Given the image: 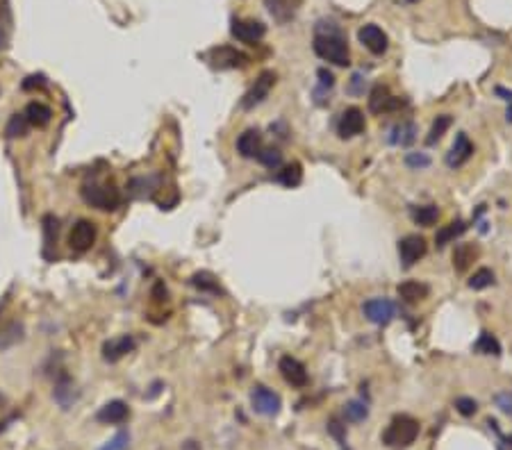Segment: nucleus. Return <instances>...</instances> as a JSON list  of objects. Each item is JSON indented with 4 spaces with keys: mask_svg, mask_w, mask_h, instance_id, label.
I'll use <instances>...</instances> for the list:
<instances>
[{
    "mask_svg": "<svg viewBox=\"0 0 512 450\" xmlns=\"http://www.w3.org/2000/svg\"><path fill=\"white\" fill-rule=\"evenodd\" d=\"M314 52L321 59L335 64V66H349L351 52L342 27L333 21H319L314 34Z\"/></svg>",
    "mask_w": 512,
    "mask_h": 450,
    "instance_id": "1",
    "label": "nucleus"
},
{
    "mask_svg": "<svg viewBox=\"0 0 512 450\" xmlns=\"http://www.w3.org/2000/svg\"><path fill=\"white\" fill-rule=\"evenodd\" d=\"M417 437H419V421L401 414L392 419V423L382 433V444L389 448H406L410 444H415Z\"/></svg>",
    "mask_w": 512,
    "mask_h": 450,
    "instance_id": "2",
    "label": "nucleus"
},
{
    "mask_svg": "<svg viewBox=\"0 0 512 450\" xmlns=\"http://www.w3.org/2000/svg\"><path fill=\"white\" fill-rule=\"evenodd\" d=\"M82 200L89 207H96L100 212H114L121 205V194L118 189L112 185H98V182H91V185H85L80 189Z\"/></svg>",
    "mask_w": 512,
    "mask_h": 450,
    "instance_id": "3",
    "label": "nucleus"
},
{
    "mask_svg": "<svg viewBox=\"0 0 512 450\" xmlns=\"http://www.w3.org/2000/svg\"><path fill=\"white\" fill-rule=\"evenodd\" d=\"M207 59L214 69H244L249 66L251 57L242 50L233 48V45H216L207 52Z\"/></svg>",
    "mask_w": 512,
    "mask_h": 450,
    "instance_id": "4",
    "label": "nucleus"
},
{
    "mask_svg": "<svg viewBox=\"0 0 512 450\" xmlns=\"http://www.w3.org/2000/svg\"><path fill=\"white\" fill-rule=\"evenodd\" d=\"M230 34L237 41L255 45L258 41L264 39V34H267V25L255 21V18H235L233 25H230Z\"/></svg>",
    "mask_w": 512,
    "mask_h": 450,
    "instance_id": "5",
    "label": "nucleus"
},
{
    "mask_svg": "<svg viewBox=\"0 0 512 450\" xmlns=\"http://www.w3.org/2000/svg\"><path fill=\"white\" fill-rule=\"evenodd\" d=\"M280 396L264 384H255L251 391V407L262 416H276L280 412Z\"/></svg>",
    "mask_w": 512,
    "mask_h": 450,
    "instance_id": "6",
    "label": "nucleus"
},
{
    "mask_svg": "<svg viewBox=\"0 0 512 450\" xmlns=\"http://www.w3.org/2000/svg\"><path fill=\"white\" fill-rule=\"evenodd\" d=\"M426 253H428V244H426V239L419 234H408L406 239L399 241V257H401L403 269H413L419 260H424Z\"/></svg>",
    "mask_w": 512,
    "mask_h": 450,
    "instance_id": "7",
    "label": "nucleus"
},
{
    "mask_svg": "<svg viewBox=\"0 0 512 450\" xmlns=\"http://www.w3.org/2000/svg\"><path fill=\"white\" fill-rule=\"evenodd\" d=\"M273 85H276V73H273V71H262L260 76H258V80L253 82V87L244 94L242 107L244 109L258 107L262 100L269 96V91L273 89Z\"/></svg>",
    "mask_w": 512,
    "mask_h": 450,
    "instance_id": "8",
    "label": "nucleus"
},
{
    "mask_svg": "<svg viewBox=\"0 0 512 450\" xmlns=\"http://www.w3.org/2000/svg\"><path fill=\"white\" fill-rule=\"evenodd\" d=\"M96 237H98L96 225L91 223V221H87V218H80V221L73 225L71 234H69L71 251H76V253H87V251H91V246L96 244Z\"/></svg>",
    "mask_w": 512,
    "mask_h": 450,
    "instance_id": "9",
    "label": "nucleus"
},
{
    "mask_svg": "<svg viewBox=\"0 0 512 450\" xmlns=\"http://www.w3.org/2000/svg\"><path fill=\"white\" fill-rule=\"evenodd\" d=\"M364 127H367V121H364L362 109L349 107V109H344L340 121H337V134H340L342 139H353V136L364 132Z\"/></svg>",
    "mask_w": 512,
    "mask_h": 450,
    "instance_id": "10",
    "label": "nucleus"
},
{
    "mask_svg": "<svg viewBox=\"0 0 512 450\" xmlns=\"http://www.w3.org/2000/svg\"><path fill=\"white\" fill-rule=\"evenodd\" d=\"M403 105H406V100L392 96L385 85H376L369 94L371 114H389V112H396V109H401Z\"/></svg>",
    "mask_w": 512,
    "mask_h": 450,
    "instance_id": "11",
    "label": "nucleus"
},
{
    "mask_svg": "<svg viewBox=\"0 0 512 450\" xmlns=\"http://www.w3.org/2000/svg\"><path fill=\"white\" fill-rule=\"evenodd\" d=\"M362 311L367 321L376 325H387L396 314V305L389 298H371L362 305Z\"/></svg>",
    "mask_w": 512,
    "mask_h": 450,
    "instance_id": "12",
    "label": "nucleus"
},
{
    "mask_svg": "<svg viewBox=\"0 0 512 450\" xmlns=\"http://www.w3.org/2000/svg\"><path fill=\"white\" fill-rule=\"evenodd\" d=\"M278 369H280V375L285 378L287 384H291V387H296V389H303L307 387V371H305V366L300 364L296 357H280V362H278Z\"/></svg>",
    "mask_w": 512,
    "mask_h": 450,
    "instance_id": "13",
    "label": "nucleus"
},
{
    "mask_svg": "<svg viewBox=\"0 0 512 450\" xmlns=\"http://www.w3.org/2000/svg\"><path fill=\"white\" fill-rule=\"evenodd\" d=\"M358 39H360V43L364 45V48H367L369 52H373V55H382L387 50V45H389L387 34L382 32V27H378L376 23L362 25L358 30Z\"/></svg>",
    "mask_w": 512,
    "mask_h": 450,
    "instance_id": "14",
    "label": "nucleus"
},
{
    "mask_svg": "<svg viewBox=\"0 0 512 450\" xmlns=\"http://www.w3.org/2000/svg\"><path fill=\"white\" fill-rule=\"evenodd\" d=\"M137 348L134 339L130 335H123V337H114V339H107L103 344V360L105 362H118L123 360L125 355H130Z\"/></svg>",
    "mask_w": 512,
    "mask_h": 450,
    "instance_id": "15",
    "label": "nucleus"
},
{
    "mask_svg": "<svg viewBox=\"0 0 512 450\" xmlns=\"http://www.w3.org/2000/svg\"><path fill=\"white\" fill-rule=\"evenodd\" d=\"M303 0H264V7L269 9V14L273 16V21L285 25L291 18L298 14Z\"/></svg>",
    "mask_w": 512,
    "mask_h": 450,
    "instance_id": "16",
    "label": "nucleus"
},
{
    "mask_svg": "<svg viewBox=\"0 0 512 450\" xmlns=\"http://www.w3.org/2000/svg\"><path fill=\"white\" fill-rule=\"evenodd\" d=\"M127 416H130V409H127L123 400H109L98 409L96 421L105 426H121L127 421Z\"/></svg>",
    "mask_w": 512,
    "mask_h": 450,
    "instance_id": "17",
    "label": "nucleus"
},
{
    "mask_svg": "<svg viewBox=\"0 0 512 450\" xmlns=\"http://www.w3.org/2000/svg\"><path fill=\"white\" fill-rule=\"evenodd\" d=\"M471 155H473V143L469 141V136L464 132H458L449 155H446V164H449L451 169H460L462 164H467L471 160Z\"/></svg>",
    "mask_w": 512,
    "mask_h": 450,
    "instance_id": "18",
    "label": "nucleus"
},
{
    "mask_svg": "<svg viewBox=\"0 0 512 450\" xmlns=\"http://www.w3.org/2000/svg\"><path fill=\"white\" fill-rule=\"evenodd\" d=\"M264 148V143H262V134L260 130H244L240 134V139H237V153L242 155V157L246 160H253V157H258V153Z\"/></svg>",
    "mask_w": 512,
    "mask_h": 450,
    "instance_id": "19",
    "label": "nucleus"
},
{
    "mask_svg": "<svg viewBox=\"0 0 512 450\" xmlns=\"http://www.w3.org/2000/svg\"><path fill=\"white\" fill-rule=\"evenodd\" d=\"M478 255H480V251L476 244H458L453 251V269L458 273H464L478 260Z\"/></svg>",
    "mask_w": 512,
    "mask_h": 450,
    "instance_id": "20",
    "label": "nucleus"
},
{
    "mask_svg": "<svg viewBox=\"0 0 512 450\" xmlns=\"http://www.w3.org/2000/svg\"><path fill=\"white\" fill-rule=\"evenodd\" d=\"M428 293H431V287L424 284V282L408 280V282L399 284V298L403 302H419V300L428 298Z\"/></svg>",
    "mask_w": 512,
    "mask_h": 450,
    "instance_id": "21",
    "label": "nucleus"
},
{
    "mask_svg": "<svg viewBox=\"0 0 512 450\" xmlns=\"http://www.w3.org/2000/svg\"><path fill=\"white\" fill-rule=\"evenodd\" d=\"M25 118H27V123L34 125V127H46L50 123V118H53V109L48 105H43L39 103V100H34V103H30L25 107Z\"/></svg>",
    "mask_w": 512,
    "mask_h": 450,
    "instance_id": "22",
    "label": "nucleus"
},
{
    "mask_svg": "<svg viewBox=\"0 0 512 450\" xmlns=\"http://www.w3.org/2000/svg\"><path fill=\"white\" fill-rule=\"evenodd\" d=\"M417 139V125L413 121H403V123H399L392 127V134H389V143H394V146H410V143H415Z\"/></svg>",
    "mask_w": 512,
    "mask_h": 450,
    "instance_id": "23",
    "label": "nucleus"
},
{
    "mask_svg": "<svg viewBox=\"0 0 512 450\" xmlns=\"http://www.w3.org/2000/svg\"><path fill=\"white\" fill-rule=\"evenodd\" d=\"M464 232H467V223H464V221H453L449 225H444L442 230H437L435 244H437V248H444L446 244L455 241V239H458L460 234H464Z\"/></svg>",
    "mask_w": 512,
    "mask_h": 450,
    "instance_id": "24",
    "label": "nucleus"
},
{
    "mask_svg": "<svg viewBox=\"0 0 512 450\" xmlns=\"http://www.w3.org/2000/svg\"><path fill=\"white\" fill-rule=\"evenodd\" d=\"M276 180L280 182L282 187H298L303 182V167L298 162H291L287 167H282V171H278Z\"/></svg>",
    "mask_w": 512,
    "mask_h": 450,
    "instance_id": "25",
    "label": "nucleus"
},
{
    "mask_svg": "<svg viewBox=\"0 0 512 450\" xmlns=\"http://www.w3.org/2000/svg\"><path fill=\"white\" fill-rule=\"evenodd\" d=\"M410 216H413V221L422 227H431L437 223V218H440V209L435 205H419V207H413L410 209Z\"/></svg>",
    "mask_w": 512,
    "mask_h": 450,
    "instance_id": "26",
    "label": "nucleus"
},
{
    "mask_svg": "<svg viewBox=\"0 0 512 450\" xmlns=\"http://www.w3.org/2000/svg\"><path fill=\"white\" fill-rule=\"evenodd\" d=\"M158 182L160 178L158 176H148V178H134L130 185H127V189H130V194L134 198H148L153 196V191L158 189Z\"/></svg>",
    "mask_w": 512,
    "mask_h": 450,
    "instance_id": "27",
    "label": "nucleus"
},
{
    "mask_svg": "<svg viewBox=\"0 0 512 450\" xmlns=\"http://www.w3.org/2000/svg\"><path fill=\"white\" fill-rule=\"evenodd\" d=\"M12 39V12H9L7 0L0 3V50L7 48Z\"/></svg>",
    "mask_w": 512,
    "mask_h": 450,
    "instance_id": "28",
    "label": "nucleus"
},
{
    "mask_svg": "<svg viewBox=\"0 0 512 450\" xmlns=\"http://www.w3.org/2000/svg\"><path fill=\"white\" fill-rule=\"evenodd\" d=\"M451 123H453V118L449 114H440V116H437L435 121H433V125H431V132H428V136H426V143L428 146H435L446 134V130L451 127Z\"/></svg>",
    "mask_w": 512,
    "mask_h": 450,
    "instance_id": "29",
    "label": "nucleus"
},
{
    "mask_svg": "<svg viewBox=\"0 0 512 450\" xmlns=\"http://www.w3.org/2000/svg\"><path fill=\"white\" fill-rule=\"evenodd\" d=\"M473 351H476L478 355H494V357H499L501 355V344H499V339L492 332H483L478 337V342L473 344Z\"/></svg>",
    "mask_w": 512,
    "mask_h": 450,
    "instance_id": "30",
    "label": "nucleus"
},
{
    "mask_svg": "<svg viewBox=\"0 0 512 450\" xmlns=\"http://www.w3.org/2000/svg\"><path fill=\"white\" fill-rule=\"evenodd\" d=\"M369 416V407L367 402L362 400H349L344 405V419L349 421V423H362L364 419Z\"/></svg>",
    "mask_w": 512,
    "mask_h": 450,
    "instance_id": "31",
    "label": "nucleus"
},
{
    "mask_svg": "<svg viewBox=\"0 0 512 450\" xmlns=\"http://www.w3.org/2000/svg\"><path fill=\"white\" fill-rule=\"evenodd\" d=\"M55 400L60 402V405L67 409L73 400H76V391H73V382L67 378V375H64V378L55 384Z\"/></svg>",
    "mask_w": 512,
    "mask_h": 450,
    "instance_id": "32",
    "label": "nucleus"
},
{
    "mask_svg": "<svg viewBox=\"0 0 512 450\" xmlns=\"http://www.w3.org/2000/svg\"><path fill=\"white\" fill-rule=\"evenodd\" d=\"M27 127H30V123H27L25 114H14L12 118H9L7 127H5V134L9 136V139H16V136H25L27 134Z\"/></svg>",
    "mask_w": 512,
    "mask_h": 450,
    "instance_id": "33",
    "label": "nucleus"
},
{
    "mask_svg": "<svg viewBox=\"0 0 512 450\" xmlns=\"http://www.w3.org/2000/svg\"><path fill=\"white\" fill-rule=\"evenodd\" d=\"M492 284H494V273L490 269H478L469 278V289H473V291H483V289L492 287Z\"/></svg>",
    "mask_w": 512,
    "mask_h": 450,
    "instance_id": "34",
    "label": "nucleus"
},
{
    "mask_svg": "<svg viewBox=\"0 0 512 450\" xmlns=\"http://www.w3.org/2000/svg\"><path fill=\"white\" fill-rule=\"evenodd\" d=\"M191 284H194L196 289L200 291H209V293H221V287H219V282L212 278L209 273H196V275H191Z\"/></svg>",
    "mask_w": 512,
    "mask_h": 450,
    "instance_id": "35",
    "label": "nucleus"
},
{
    "mask_svg": "<svg viewBox=\"0 0 512 450\" xmlns=\"http://www.w3.org/2000/svg\"><path fill=\"white\" fill-rule=\"evenodd\" d=\"M258 162L267 169H280L282 167V153L278 148H262L258 153Z\"/></svg>",
    "mask_w": 512,
    "mask_h": 450,
    "instance_id": "36",
    "label": "nucleus"
},
{
    "mask_svg": "<svg viewBox=\"0 0 512 450\" xmlns=\"http://www.w3.org/2000/svg\"><path fill=\"white\" fill-rule=\"evenodd\" d=\"M406 164L410 169H428L431 167V157H428L426 153H408V157H406Z\"/></svg>",
    "mask_w": 512,
    "mask_h": 450,
    "instance_id": "37",
    "label": "nucleus"
},
{
    "mask_svg": "<svg viewBox=\"0 0 512 450\" xmlns=\"http://www.w3.org/2000/svg\"><path fill=\"white\" fill-rule=\"evenodd\" d=\"M455 409L460 412L462 416H473L478 412V402L473 400V398H467V396H462L455 400Z\"/></svg>",
    "mask_w": 512,
    "mask_h": 450,
    "instance_id": "38",
    "label": "nucleus"
},
{
    "mask_svg": "<svg viewBox=\"0 0 512 450\" xmlns=\"http://www.w3.org/2000/svg\"><path fill=\"white\" fill-rule=\"evenodd\" d=\"M127 444H130V435H127L125 430H121V433H118V435L112 439V442H107L100 450H125Z\"/></svg>",
    "mask_w": 512,
    "mask_h": 450,
    "instance_id": "39",
    "label": "nucleus"
},
{
    "mask_svg": "<svg viewBox=\"0 0 512 450\" xmlns=\"http://www.w3.org/2000/svg\"><path fill=\"white\" fill-rule=\"evenodd\" d=\"M494 402H497V407L504 412L506 416L512 419V391H501V393H497Z\"/></svg>",
    "mask_w": 512,
    "mask_h": 450,
    "instance_id": "40",
    "label": "nucleus"
},
{
    "mask_svg": "<svg viewBox=\"0 0 512 450\" xmlns=\"http://www.w3.org/2000/svg\"><path fill=\"white\" fill-rule=\"evenodd\" d=\"M317 78H319V89L328 91V89L335 87V76L328 69H319L317 71Z\"/></svg>",
    "mask_w": 512,
    "mask_h": 450,
    "instance_id": "41",
    "label": "nucleus"
},
{
    "mask_svg": "<svg viewBox=\"0 0 512 450\" xmlns=\"http://www.w3.org/2000/svg\"><path fill=\"white\" fill-rule=\"evenodd\" d=\"M494 91H497V96H501L508 103V114H506V118H508V123H512V91H508L504 87H497Z\"/></svg>",
    "mask_w": 512,
    "mask_h": 450,
    "instance_id": "42",
    "label": "nucleus"
},
{
    "mask_svg": "<svg viewBox=\"0 0 512 450\" xmlns=\"http://www.w3.org/2000/svg\"><path fill=\"white\" fill-rule=\"evenodd\" d=\"M362 76H360V73H355V76H353V82H351V87H349V91H351V94H355V96H360V94H364V87H362Z\"/></svg>",
    "mask_w": 512,
    "mask_h": 450,
    "instance_id": "43",
    "label": "nucleus"
},
{
    "mask_svg": "<svg viewBox=\"0 0 512 450\" xmlns=\"http://www.w3.org/2000/svg\"><path fill=\"white\" fill-rule=\"evenodd\" d=\"M34 87H43V76H30L25 82H23V89L30 91Z\"/></svg>",
    "mask_w": 512,
    "mask_h": 450,
    "instance_id": "44",
    "label": "nucleus"
},
{
    "mask_svg": "<svg viewBox=\"0 0 512 450\" xmlns=\"http://www.w3.org/2000/svg\"><path fill=\"white\" fill-rule=\"evenodd\" d=\"M167 296H169L167 287H164L162 282L155 284V289H153V298H155V300H167Z\"/></svg>",
    "mask_w": 512,
    "mask_h": 450,
    "instance_id": "45",
    "label": "nucleus"
}]
</instances>
